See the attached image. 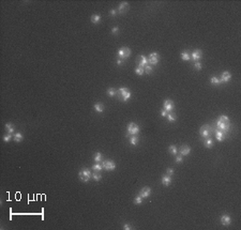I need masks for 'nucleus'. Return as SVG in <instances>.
<instances>
[{"instance_id": "obj_1", "label": "nucleus", "mask_w": 241, "mask_h": 230, "mask_svg": "<svg viewBox=\"0 0 241 230\" xmlns=\"http://www.w3.org/2000/svg\"><path fill=\"white\" fill-rule=\"evenodd\" d=\"M217 126H218V130L222 131L223 133H226V132L229 131L230 121H229V119H228V117L225 116V114H222V116L218 119Z\"/></svg>"}, {"instance_id": "obj_2", "label": "nucleus", "mask_w": 241, "mask_h": 230, "mask_svg": "<svg viewBox=\"0 0 241 230\" xmlns=\"http://www.w3.org/2000/svg\"><path fill=\"white\" fill-rule=\"evenodd\" d=\"M131 95H132V93H131V91L129 90L128 88H125V87L120 88L119 90H118V97H119L120 100H122L123 102L128 101L131 97Z\"/></svg>"}, {"instance_id": "obj_3", "label": "nucleus", "mask_w": 241, "mask_h": 230, "mask_svg": "<svg viewBox=\"0 0 241 230\" xmlns=\"http://www.w3.org/2000/svg\"><path fill=\"white\" fill-rule=\"evenodd\" d=\"M91 171L87 168H83L80 171L78 172V177L83 182H88L91 179Z\"/></svg>"}, {"instance_id": "obj_4", "label": "nucleus", "mask_w": 241, "mask_h": 230, "mask_svg": "<svg viewBox=\"0 0 241 230\" xmlns=\"http://www.w3.org/2000/svg\"><path fill=\"white\" fill-rule=\"evenodd\" d=\"M199 134L202 138H208V137H210V135L212 134V130H211V127L208 124H205L200 127Z\"/></svg>"}, {"instance_id": "obj_5", "label": "nucleus", "mask_w": 241, "mask_h": 230, "mask_svg": "<svg viewBox=\"0 0 241 230\" xmlns=\"http://www.w3.org/2000/svg\"><path fill=\"white\" fill-rule=\"evenodd\" d=\"M147 60H148V64L155 65V64H158V62L160 60V56H159L158 53H151Z\"/></svg>"}, {"instance_id": "obj_6", "label": "nucleus", "mask_w": 241, "mask_h": 230, "mask_svg": "<svg viewBox=\"0 0 241 230\" xmlns=\"http://www.w3.org/2000/svg\"><path fill=\"white\" fill-rule=\"evenodd\" d=\"M130 55H131V49L128 48V47H122L118 50V56H119V58L122 59V60L126 59Z\"/></svg>"}, {"instance_id": "obj_7", "label": "nucleus", "mask_w": 241, "mask_h": 230, "mask_svg": "<svg viewBox=\"0 0 241 230\" xmlns=\"http://www.w3.org/2000/svg\"><path fill=\"white\" fill-rule=\"evenodd\" d=\"M139 131H141L139 126L136 125V124H134L133 122H131V123H129V124H128V132L131 135H137L139 133Z\"/></svg>"}, {"instance_id": "obj_8", "label": "nucleus", "mask_w": 241, "mask_h": 230, "mask_svg": "<svg viewBox=\"0 0 241 230\" xmlns=\"http://www.w3.org/2000/svg\"><path fill=\"white\" fill-rule=\"evenodd\" d=\"M174 108H175V104L171 100H166L164 102V109H165L167 112H171L173 110H174Z\"/></svg>"}, {"instance_id": "obj_9", "label": "nucleus", "mask_w": 241, "mask_h": 230, "mask_svg": "<svg viewBox=\"0 0 241 230\" xmlns=\"http://www.w3.org/2000/svg\"><path fill=\"white\" fill-rule=\"evenodd\" d=\"M102 166L105 170H114L116 168V164L113 161H104L102 163Z\"/></svg>"}, {"instance_id": "obj_10", "label": "nucleus", "mask_w": 241, "mask_h": 230, "mask_svg": "<svg viewBox=\"0 0 241 230\" xmlns=\"http://www.w3.org/2000/svg\"><path fill=\"white\" fill-rule=\"evenodd\" d=\"M150 194H151V188H150V187H148V186L143 187V188L141 189V191H139V196H141L142 198L149 197Z\"/></svg>"}, {"instance_id": "obj_11", "label": "nucleus", "mask_w": 241, "mask_h": 230, "mask_svg": "<svg viewBox=\"0 0 241 230\" xmlns=\"http://www.w3.org/2000/svg\"><path fill=\"white\" fill-rule=\"evenodd\" d=\"M201 55H202L201 50L200 49H196V50H194V52L191 54V59H193V60L196 62V61H198L201 58Z\"/></svg>"}, {"instance_id": "obj_12", "label": "nucleus", "mask_w": 241, "mask_h": 230, "mask_svg": "<svg viewBox=\"0 0 241 230\" xmlns=\"http://www.w3.org/2000/svg\"><path fill=\"white\" fill-rule=\"evenodd\" d=\"M128 9H129V3L126 2V1H124V2H121L120 5H119V8H118V12H119V13H121V14H123L124 12L128 11Z\"/></svg>"}, {"instance_id": "obj_13", "label": "nucleus", "mask_w": 241, "mask_h": 230, "mask_svg": "<svg viewBox=\"0 0 241 230\" xmlns=\"http://www.w3.org/2000/svg\"><path fill=\"white\" fill-rule=\"evenodd\" d=\"M230 77H231V75H230L229 72L225 71V72H223L222 77H221V79H220V82H221V83H228V82H229V79H230Z\"/></svg>"}, {"instance_id": "obj_14", "label": "nucleus", "mask_w": 241, "mask_h": 230, "mask_svg": "<svg viewBox=\"0 0 241 230\" xmlns=\"http://www.w3.org/2000/svg\"><path fill=\"white\" fill-rule=\"evenodd\" d=\"M221 223H222V225H224V226H228V225H230V223H231V218H230V216L229 215H222V217H221Z\"/></svg>"}, {"instance_id": "obj_15", "label": "nucleus", "mask_w": 241, "mask_h": 230, "mask_svg": "<svg viewBox=\"0 0 241 230\" xmlns=\"http://www.w3.org/2000/svg\"><path fill=\"white\" fill-rule=\"evenodd\" d=\"M190 152H191V148L188 147V146H182L180 148V155H182V156L189 155Z\"/></svg>"}, {"instance_id": "obj_16", "label": "nucleus", "mask_w": 241, "mask_h": 230, "mask_svg": "<svg viewBox=\"0 0 241 230\" xmlns=\"http://www.w3.org/2000/svg\"><path fill=\"white\" fill-rule=\"evenodd\" d=\"M171 181H173V178L170 177V176H168V174H166V176H163V178H162V183L165 186H168L171 183Z\"/></svg>"}, {"instance_id": "obj_17", "label": "nucleus", "mask_w": 241, "mask_h": 230, "mask_svg": "<svg viewBox=\"0 0 241 230\" xmlns=\"http://www.w3.org/2000/svg\"><path fill=\"white\" fill-rule=\"evenodd\" d=\"M138 64L139 66H142V67H145L147 64H148V60H147V58L144 56V55H142L141 57H139V62H138Z\"/></svg>"}, {"instance_id": "obj_18", "label": "nucleus", "mask_w": 241, "mask_h": 230, "mask_svg": "<svg viewBox=\"0 0 241 230\" xmlns=\"http://www.w3.org/2000/svg\"><path fill=\"white\" fill-rule=\"evenodd\" d=\"M204 144H205V147H206V148H208V149L212 148V146H213V141H212V139H211L210 137L205 138V140H204Z\"/></svg>"}, {"instance_id": "obj_19", "label": "nucleus", "mask_w": 241, "mask_h": 230, "mask_svg": "<svg viewBox=\"0 0 241 230\" xmlns=\"http://www.w3.org/2000/svg\"><path fill=\"white\" fill-rule=\"evenodd\" d=\"M215 137H217L218 141H222L223 138H224V133L220 130H215Z\"/></svg>"}, {"instance_id": "obj_20", "label": "nucleus", "mask_w": 241, "mask_h": 230, "mask_svg": "<svg viewBox=\"0 0 241 230\" xmlns=\"http://www.w3.org/2000/svg\"><path fill=\"white\" fill-rule=\"evenodd\" d=\"M104 109H105V107H104V105H103L102 103H96V104L94 105V110H95V111L103 112Z\"/></svg>"}, {"instance_id": "obj_21", "label": "nucleus", "mask_w": 241, "mask_h": 230, "mask_svg": "<svg viewBox=\"0 0 241 230\" xmlns=\"http://www.w3.org/2000/svg\"><path fill=\"white\" fill-rule=\"evenodd\" d=\"M101 22V16L98 14H93L91 16V23L92 24H99Z\"/></svg>"}, {"instance_id": "obj_22", "label": "nucleus", "mask_w": 241, "mask_h": 230, "mask_svg": "<svg viewBox=\"0 0 241 230\" xmlns=\"http://www.w3.org/2000/svg\"><path fill=\"white\" fill-rule=\"evenodd\" d=\"M23 138H24V136L22 135V133H15L13 136V139L15 142H20L23 140Z\"/></svg>"}, {"instance_id": "obj_23", "label": "nucleus", "mask_w": 241, "mask_h": 230, "mask_svg": "<svg viewBox=\"0 0 241 230\" xmlns=\"http://www.w3.org/2000/svg\"><path fill=\"white\" fill-rule=\"evenodd\" d=\"M91 178L93 179L94 181H100L101 179H102V174H101L99 171H94L93 173L91 174Z\"/></svg>"}, {"instance_id": "obj_24", "label": "nucleus", "mask_w": 241, "mask_h": 230, "mask_svg": "<svg viewBox=\"0 0 241 230\" xmlns=\"http://www.w3.org/2000/svg\"><path fill=\"white\" fill-rule=\"evenodd\" d=\"M181 59L184 61H189L191 59V56H190V54L188 52H182L181 53Z\"/></svg>"}, {"instance_id": "obj_25", "label": "nucleus", "mask_w": 241, "mask_h": 230, "mask_svg": "<svg viewBox=\"0 0 241 230\" xmlns=\"http://www.w3.org/2000/svg\"><path fill=\"white\" fill-rule=\"evenodd\" d=\"M6 130L8 132V134L14 133V127H13V125H12V123H7V124H6Z\"/></svg>"}, {"instance_id": "obj_26", "label": "nucleus", "mask_w": 241, "mask_h": 230, "mask_svg": "<svg viewBox=\"0 0 241 230\" xmlns=\"http://www.w3.org/2000/svg\"><path fill=\"white\" fill-rule=\"evenodd\" d=\"M166 117H167V120L169 121V122H175L176 119H177L176 114H175V113H171V112H168Z\"/></svg>"}, {"instance_id": "obj_27", "label": "nucleus", "mask_w": 241, "mask_h": 230, "mask_svg": "<svg viewBox=\"0 0 241 230\" xmlns=\"http://www.w3.org/2000/svg\"><path fill=\"white\" fill-rule=\"evenodd\" d=\"M130 143L133 144V146H136V144L138 143V137L136 135H133L132 137L130 138Z\"/></svg>"}, {"instance_id": "obj_28", "label": "nucleus", "mask_w": 241, "mask_h": 230, "mask_svg": "<svg viewBox=\"0 0 241 230\" xmlns=\"http://www.w3.org/2000/svg\"><path fill=\"white\" fill-rule=\"evenodd\" d=\"M135 73H136L137 75H139V76H142L144 73H145V69L138 65V66L136 67V69H135Z\"/></svg>"}, {"instance_id": "obj_29", "label": "nucleus", "mask_w": 241, "mask_h": 230, "mask_svg": "<svg viewBox=\"0 0 241 230\" xmlns=\"http://www.w3.org/2000/svg\"><path fill=\"white\" fill-rule=\"evenodd\" d=\"M210 83H211V85H214V86H218V85H220L221 84V82H220V79L218 78V77H211V79H210Z\"/></svg>"}, {"instance_id": "obj_30", "label": "nucleus", "mask_w": 241, "mask_h": 230, "mask_svg": "<svg viewBox=\"0 0 241 230\" xmlns=\"http://www.w3.org/2000/svg\"><path fill=\"white\" fill-rule=\"evenodd\" d=\"M92 169H93L94 170V171H101V170H102L103 169V166L102 165H100L99 163H96V164H94L93 166H92Z\"/></svg>"}, {"instance_id": "obj_31", "label": "nucleus", "mask_w": 241, "mask_h": 230, "mask_svg": "<svg viewBox=\"0 0 241 230\" xmlns=\"http://www.w3.org/2000/svg\"><path fill=\"white\" fill-rule=\"evenodd\" d=\"M107 95L115 96V95H117V91L114 88H109V89H107Z\"/></svg>"}, {"instance_id": "obj_32", "label": "nucleus", "mask_w": 241, "mask_h": 230, "mask_svg": "<svg viewBox=\"0 0 241 230\" xmlns=\"http://www.w3.org/2000/svg\"><path fill=\"white\" fill-rule=\"evenodd\" d=\"M168 151H169L170 154H177V152H178L176 146H169V148H168Z\"/></svg>"}, {"instance_id": "obj_33", "label": "nucleus", "mask_w": 241, "mask_h": 230, "mask_svg": "<svg viewBox=\"0 0 241 230\" xmlns=\"http://www.w3.org/2000/svg\"><path fill=\"white\" fill-rule=\"evenodd\" d=\"M94 161L96 162V163H99V162L102 161V153H101V152L95 153V155H94Z\"/></svg>"}, {"instance_id": "obj_34", "label": "nucleus", "mask_w": 241, "mask_h": 230, "mask_svg": "<svg viewBox=\"0 0 241 230\" xmlns=\"http://www.w3.org/2000/svg\"><path fill=\"white\" fill-rule=\"evenodd\" d=\"M142 202H143V198L141 197V196H136V197L134 198V203L135 204H142Z\"/></svg>"}, {"instance_id": "obj_35", "label": "nucleus", "mask_w": 241, "mask_h": 230, "mask_svg": "<svg viewBox=\"0 0 241 230\" xmlns=\"http://www.w3.org/2000/svg\"><path fill=\"white\" fill-rule=\"evenodd\" d=\"M152 71H153V67H152L150 64H147V65L145 66V72H146L147 74H150Z\"/></svg>"}, {"instance_id": "obj_36", "label": "nucleus", "mask_w": 241, "mask_h": 230, "mask_svg": "<svg viewBox=\"0 0 241 230\" xmlns=\"http://www.w3.org/2000/svg\"><path fill=\"white\" fill-rule=\"evenodd\" d=\"M11 138H12V134H7V135L3 136V141H5V142H9L11 140Z\"/></svg>"}, {"instance_id": "obj_37", "label": "nucleus", "mask_w": 241, "mask_h": 230, "mask_svg": "<svg viewBox=\"0 0 241 230\" xmlns=\"http://www.w3.org/2000/svg\"><path fill=\"white\" fill-rule=\"evenodd\" d=\"M194 67H195L196 70L200 71V70H201V63H200L199 61H196L195 63H194Z\"/></svg>"}, {"instance_id": "obj_38", "label": "nucleus", "mask_w": 241, "mask_h": 230, "mask_svg": "<svg viewBox=\"0 0 241 230\" xmlns=\"http://www.w3.org/2000/svg\"><path fill=\"white\" fill-rule=\"evenodd\" d=\"M166 172H167V174H168V176H173V174H174V169H173V168H167V170H166Z\"/></svg>"}, {"instance_id": "obj_39", "label": "nucleus", "mask_w": 241, "mask_h": 230, "mask_svg": "<svg viewBox=\"0 0 241 230\" xmlns=\"http://www.w3.org/2000/svg\"><path fill=\"white\" fill-rule=\"evenodd\" d=\"M182 161H183L182 155H178L176 157V163H182Z\"/></svg>"}, {"instance_id": "obj_40", "label": "nucleus", "mask_w": 241, "mask_h": 230, "mask_svg": "<svg viewBox=\"0 0 241 230\" xmlns=\"http://www.w3.org/2000/svg\"><path fill=\"white\" fill-rule=\"evenodd\" d=\"M118 31H119V28H118L117 26H116V27H114V28L112 29V33H113V34H117Z\"/></svg>"}, {"instance_id": "obj_41", "label": "nucleus", "mask_w": 241, "mask_h": 230, "mask_svg": "<svg viewBox=\"0 0 241 230\" xmlns=\"http://www.w3.org/2000/svg\"><path fill=\"white\" fill-rule=\"evenodd\" d=\"M167 113H168V112L166 111L165 109H162V111H161V116H162V117H166Z\"/></svg>"}, {"instance_id": "obj_42", "label": "nucleus", "mask_w": 241, "mask_h": 230, "mask_svg": "<svg viewBox=\"0 0 241 230\" xmlns=\"http://www.w3.org/2000/svg\"><path fill=\"white\" fill-rule=\"evenodd\" d=\"M123 229H125V230H129V229H132V227L129 225V224H124V226H123Z\"/></svg>"}, {"instance_id": "obj_43", "label": "nucleus", "mask_w": 241, "mask_h": 230, "mask_svg": "<svg viewBox=\"0 0 241 230\" xmlns=\"http://www.w3.org/2000/svg\"><path fill=\"white\" fill-rule=\"evenodd\" d=\"M109 14H111L112 16H115L117 14V10H111V12H109Z\"/></svg>"}, {"instance_id": "obj_44", "label": "nucleus", "mask_w": 241, "mask_h": 230, "mask_svg": "<svg viewBox=\"0 0 241 230\" xmlns=\"http://www.w3.org/2000/svg\"><path fill=\"white\" fill-rule=\"evenodd\" d=\"M117 64L118 65H122V64H123V60H122V59H118V60H117Z\"/></svg>"}]
</instances>
